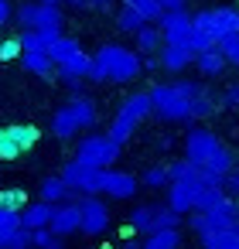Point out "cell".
<instances>
[{"label": "cell", "mask_w": 239, "mask_h": 249, "mask_svg": "<svg viewBox=\"0 0 239 249\" xmlns=\"http://www.w3.org/2000/svg\"><path fill=\"white\" fill-rule=\"evenodd\" d=\"M48 232H52V235H58V239L79 235V201H75V198H72V201H62V205H55Z\"/></svg>", "instance_id": "5bb4252c"}, {"label": "cell", "mask_w": 239, "mask_h": 249, "mask_svg": "<svg viewBox=\"0 0 239 249\" xmlns=\"http://www.w3.org/2000/svg\"><path fill=\"white\" fill-rule=\"evenodd\" d=\"M137 181H140L144 188H150V191H164V188L171 184V181H167V167H164V164H150Z\"/></svg>", "instance_id": "cb8c5ba5"}, {"label": "cell", "mask_w": 239, "mask_h": 249, "mask_svg": "<svg viewBox=\"0 0 239 249\" xmlns=\"http://www.w3.org/2000/svg\"><path fill=\"white\" fill-rule=\"evenodd\" d=\"M140 191V181L130 174V171H120V167H110V171H99V198H113V201H130L137 198Z\"/></svg>", "instance_id": "7c38bea8"}, {"label": "cell", "mask_w": 239, "mask_h": 249, "mask_svg": "<svg viewBox=\"0 0 239 249\" xmlns=\"http://www.w3.org/2000/svg\"><path fill=\"white\" fill-rule=\"evenodd\" d=\"M157 31H161V41H164V45H184V48H188V38H191V14H188V11L164 14V18L157 21Z\"/></svg>", "instance_id": "4fadbf2b"}, {"label": "cell", "mask_w": 239, "mask_h": 249, "mask_svg": "<svg viewBox=\"0 0 239 249\" xmlns=\"http://www.w3.org/2000/svg\"><path fill=\"white\" fill-rule=\"evenodd\" d=\"M52 205H45V201H28L24 205V212H21V229H28V232H38V229H48L52 225Z\"/></svg>", "instance_id": "e0dca14e"}, {"label": "cell", "mask_w": 239, "mask_h": 249, "mask_svg": "<svg viewBox=\"0 0 239 249\" xmlns=\"http://www.w3.org/2000/svg\"><path fill=\"white\" fill-rule=\"evenodd\" d=\"M58 38V31H21V55H48Z\"/></svg>", "instance_id": "2e32d148"}, {"label": "cell", "mask_w": 239, "mask_h": 249, "mask_svg": "<svg viewBox=\"0 0 239 249\" xmlns=\"http://www.w3.org/2000/svg\"><path fill=\"white\" fill-rule=\"evenodd\" d=\"M215 52L225 58V65H239V35H229L215 45Z\"/></svg>", "instance_id": "f1b7e54d"}, {"label": "cell", "mask_w": 239, "mask_h": 249, "mask_svg": "<svg viewBox=\"0 0 239 249\" xmlns=\"http://www.w3.org/2000/svg\"><path fill=\"white\" fill-rule=\"evenodd\" d=\"M113 4V0H89V7H96V11H106Z\"/></svg>", "instance_id": "74e56055"}, {"label": "cell", "mask_w": 239, "mask_h": 249, "mask_svg": "<svg viewBox=\"0 0 239 249\" xmlns=\"http://www.w3.org/2000/svg\"><path fill=\"white\" fill-rule=\"evenodd\" d=\"M21 58H24V72H31V75H38V79L55 75V65H52L48 55H21Z\"/></svg>", "instance_id": "83f0119b"}, {"label": "cell", "mask_w": 239, "mask_h": 249, "mask_svg": "<svg viewBox=\"0 0 239 249\" xmlns=\"http://www.w3.org/2000/svg\"><path fill=\"white\" fill-rule=\"evenodd\" d=\"M11 14H14V7H11V0H0V28H4V24L11 21Z\"/></svg>", "instance_id": "8d00e7d4"}, {"label": "cell", "mask_w": 239, "mask_h": 249, "mask_svg": "<svg viewBox=\"0 0 239 249\" xmlns=\"http://www.w3.org/2000/svg\"><path fill=\"white\" fill-rule=\"evenodd\" d=\"M82 55H86V52L79 48V41H75V38H65V35H62V38L52 45V52H48V58H52V65H55V69L72 65V62H75V58H82Z\"/></svg>", "instance_id": "44dd1931"}, {"label": "cell", "mask_w": 239, "mask_h": 249, "mask_svg": "<svg viewBox=\"0 0 239 249\" xmlns=\"http://www.w3.org/2000/svg\"><path fill=\"white\" fill-rule=\"evenodd\" d=\"M21 58V41L18 38H4L0 41V62H14Z\"/></svg>", "instance_id": "1f68e13d"}, {"label": "cell", "mask_w": 239, "mask_h": 249, "mask_svg": "<svg viewBox=\"0 0 239 249\" xmlns=\"http://www.w3.org/2000/svg\"><path fill=\"white\" fill-rule=\"evenodd\" d=\"M140 249H181V229H161L144 235Z\"/></svg>", "instance_id": "7402d4cb"}, {"label": "cell", "mask_w": 239, "mask_h": 249, "mask_svg": "<svg viewBox=\"0 0 239 249\" xmlns=\"http://www.w3.org/2000/svg\"><path fill=\"white\" fill-rule=\"evenodd\" d=\"M31 242H35V249H65V239L52 235L48 229H38V232H31Z\"/></svg>", "instance_id": "4dcf8cb0"}, {"label": "cell", "mask_w": 239, "mask_h": 249, "mask_svg": "<svg viewBox=\"0 0 239 249\" xmlns=\"http://www.w3.org/2000/svg\"><path fill=\"white\" fill-rule=\"evenodd\" d=\"M178 215L167 208V205H157V201H140L127 212V225L140 235H150V232H161V229H178Z\"/></svg>", "instance_id": "52a82bcc"}, {"label": "cell", "mask_w": 239, "mask_h": 249, "mask_svg": "<svg viewBox=\"0 0 239 249\" xmlns=\"http://www.w3.org/2000/svg\"><path fill=\"white\" fill-rule=\"evenodd\" d=\"M184 4H188V0H157L161 14H174V11H184Z\"/></svg>", "instance_id": "d590c367"}, {"label": "cell", "mask_w": 239, "mask_h": 249, "mask_svg": "<svg viewBox=\"0 0 239 249\" xmlns=\"http://www.w3.org/2000/svg\"><path fill=\"white\" fill-rule=\"evenodd\" d=\"M38 201H45V205H62V201H72V195H69V188L62 184V178L58 174H48V178H41V184H38Z\"/></svg>", "instance_id": "ac0fdd59"}, {"label": "cell", "mask_w": 239, "mask_h": 249, "mask_svg": "<svg viewBox=\"0 0 239 249\" xmlns=\"http://www.w3.org/2000/svg\"><path fill=\"white\" fill-rule=\"evenodd\" d=\"M147 116H150V96H147V92H130V96L120 103V109L113 113V123H110L106 137L123 147V143L133 137V130H137Z\"/></svg>", "instance_id": "5b68a950"}, {"label": "cell", "mask_w": 239, "mask_h": 249, "mask_svg": "<svg viewBox=\"0 0 239 249\" xmlns=\"http://www.w3.org/2000/svg\"><path fill=\"white\" fill-rule=\"evenodd\" d=\"M58 178H62V184L69 188V195H75V201H79V198H96V195H99V171L79 164L75 157L62 164Z\"/></svg>", "instance_id": "9c48e42d"}, {"label": "cell", "mask_w": 239, "mask_h": 249, "mask_svg": "<svg viewBox=\"0 0 239 249\" xmlns=\"http://www.w3.org/2000/svg\"><path fill=\"white\" fill-rule=\"evenodd\" d=\"M116 28H120L123 35H137L140 28H147V21H144L137 11H130V7H120V11H116Z\"/></svg>", "instance_id": "4316f807"}, {"label": "cell", "mask_w": 239, "mask_h": 249, "mask_svg": "<svg viewBox=\"0 0 239 249\" xmlns=\"http://www.w3.org/2000/svg\"><path fill=\"white\" fill-rule=\"evenodd\" d=\"M219 99H222V106H229V109H239V82H236V86H229V89H225Z\"/></svg>", "instance_id": "e575fe53"}, {"label": "cell", "mask_w": 239, "mask_h": 249, "mask_svg": "<svg viewBox=\"0 0 239 249\" xmlns=\"http://www.w3.org/2000/svg\"><path fill=\"white\" fill-rule=\"evenodd\" d=\"M222 191H225V198H239V167H232L229 174H225V181H222Z\"/></svg>", "instance_id": "836d02e7"}, {"label": "cell", "mask_w": 239, "mask_h": 249, "mask_svg": "<svg viewBox=\"0 0 239 249\" xmlns=\"http://www.w3.org/2000/svg\"><path fill=\"white\" fill-rule=\"evenodd\" d=\"M236 167H239V160H236Z\"/></svg>", "instance_id": "60d3db41"}, {"label": "cell", "mask_w": 239, "mask_h": 249, "mask_svg": "<svg viewBox=\"0 0 239 249\" xmlns=\"http://www.w3.org/2000/svg\"><path fill=\"white\" fill-rule=\"evenodd\" d=\"M38 4H45V7H58V4H65V0H38Z\"/></svg>", "instance_id": "f35d334b"}, {"label": "cell", "mask_w": 239, "mask_h": 249, "mask_svg": "<svg viewBox=\"0 0 239 249\" xmlns=\"http://www.w3.org/2000/svg\"><path fill=\"white\" fill-rule=\"evenodd\" d=\"M205 92L202 82H157L154 89H147L150 96V116L164 120V123H191V103Z\"/></svg>", "instance_id": "7a4b0ae2"}, {"label": "cell", "mask_w": 239, "mask_h": 249, "mask_svg": "<svg viewBox=\"0 0 239 249\" xmlns=\"http://www.w3.org/2000/svg\"><path fill=\"white\" fill-rule=\"evenodd\" d=\"M120 249H137V246H120Z\"/></svg>", "instance_id": "ab89813d"}, {"label": "cell", "mask_w": 239, "mask_h": 249, "mask_svg": "<svg viewBox=\"0 0 239 249\" xmlns=\"http://www.w3.org/2000/svg\"><path fill=\"white\" fill-rule=\"evenodd\" d=\"M198 246H202V249H239V222L229 225V229L198 235Z\"/></svg>", "instance_id": "d6986e66"}, {"label": "cell", "mask_w": 239, "mask_h": 249, "mask_svg": "<svg viewBox=\"0 0 239 249\" xmlns=\"http://www.w3.org/2000/svg\"><path fill=\"white\" fill-rule=\"evenodd\" d=\"M21 232V212H11V208H0V249L7 246V239Z\"/></svg>", "instance_id": "d4e9b609"}, {"label": "cell", "mask_w": 239, "mask_h": 249, "mask_svg": "<svg viewBox=\"0 0 239 249\" xmlns=\"http://www.w3.org/2000/svg\"><path fill=\"white\" fill-rule=\"evenodd\" d=\"M4 249H35V242H31V232H28V229L14 232V235L7 239V246H4Z\"/></svg>", "instance_id": "d6a6232c"}, {"label": "cell", "mask_w": 239, "mask_h": 249, "mask_svg": "<svg viewBox=\"0 0 239 249\" xmlns=\"http://www.w3.org/2000/svg\"><path fill=\"white\" fill-rule=\"evenodd\" d=\"M75 160L92 171H110L120 160V143H113L106 133H86L75 147Z\"/></svg>", "instance_id": "8992f818"}, {"label": "cell", "mask_w": 239, "mask_h": 249, "mask_svg": "<svg viewBox=\"0 0 239 249\" xmlns=\"http://www.w3.org/2000/svg\"><path fill=\"white\" fill-rule=\"evenodd\" d=\"M38 140H41V130L31 126V123H11V126H0V160H14V157L28 154Z\"/></svg>", "instance_id": "ba28073f"}, {"label": "cell", "mask_w": 239, "mask_h": 249, "mask_svg": "<svg viewBox=\"0 0 239 249\" xmlns=\"http://www.w3.org/2000/svg\"><path fill=\"white\" fill-rule=\"evenodd\" d=\"M157 65H161L164 72H184L188 65H195V55H191V48H184V45H161Z\"/></svg>", "instance_id": "9a60e30c"}, {"label": "cell", "mask_w": 239, "mask_h": 249, "mask_svg": "<svg viewBox=\"0 0 239 249\" xmlns=\"http://www.w3.org/2000/svg\"><path fill=\"white\" fill-rule=\"evenodd\" d=\"M123 7H130V11H137L147 24H157L164 14H161V7H157V0H123Z\"/></svg>", "instance_id": "484cf974"}, {"label": "cell", "mask_w": 239, "mask_h": 249, "mask_svg": "<svg viewBox=\"0 0 239 249\" xmlns=\"http://www.w3.org/2000/svg\"><path fill=\"white\" fill-rule=\"evenodd\" d=\"M14 18H18L21 31H58V35H62V21H65L58 7H45V4H38V0L21 4Z\"/></svg>", "instance_id": "8fae6325"}, {"label": "cell", "mask_w": 239, "mask_h": 249, "mask_svg": "<svg viewBox=\"0 0 239 249\" xmlns=\"http://www.w3.org/2000/svg\"><path fill=\"white\" fill-rule=\"evenodd\" d=\"M92 65H89V82H113V86H127L133 82L137 75H144L140 69V55L127 45H113V41H103L96 48V55H89Z\"/></svg>", "instance_id": "6da1fadb"}, {"label": "cell", "mask_w": 239, "mask_h": 249, "mask_svg": "<svg viewBox=\"0 0 239 249\" xmlns=\"http://www.w3.org/2000/svg\"><path fill=\"white\" fill-rule=\"evenodd\" d=\"M28 198L21 188H7V191H0V208H11V212H24Z\"/></svg>", "instance_id": "f546056e"}, {"label": "cell", "mask_w": 239, "mask_h": 249, "mask_svg": "<svg viewBox=\"0 0 239 249\" xmlns=\"http://www.w3.org/2000/svg\"><path fill=\"white\" fill-rule=\"evenodd\" d=\"M195 69L202 72V79H219L229 65L219 52H205V55H195Z\"/></svg>", "instance_id": "603a6c76"}, {"label": "cell", "mask_w": 239, "mask_h": 249, "mask_svg": "<svg viewBox=\"0 0 239 249\" xmlns=\"http://www.w3.org/2000/svg\"><path fill=\"white\" fill-rule=\"evenodd\" d=\"M89 126H96V103L82 92H72V99L52 113V133L58 140H72V137L86 133Z\"/></svg>", "instance_id": "277c9868"}, {"label": "cell", "mask_w": 239, "mask_h": 249, "mask_svg": "<svg viewBox=\"0 0 239 249\" xmlns=\"http://www.w3.org/2000/svg\"><path fill=\"white\" fill-rule=\"evenodd\" d=\"M161 31H157V24H147V28H140L137 35H133V52L140 55V58H154L157 52H161Z\"/></svg>", "instance_id": "ffe728a7"}, {"label": "cell", "mask_w": 239, "mask_h": 249, "mask_svg": "<svg viewBox=\"0 0 239 249\" xmlns=\"http://www.w3.org/2000/svg\"><path fill=\"white\" fill-rule=\"evenodd\" d=\"M113 225V212L106 205V198H79V232L96 239V235H106Z\"/></svg>", "instance_id": "30bf717a"}, {"label": "cell", "mask_w": 239, "mask_h": 249, "mask_svg": "<svg viewBox=\"0 0 239 249\" xmlns=\"http://www.w3.org/2000/svg\"><path fill=\"white\" fill-rule=\"evenodd\" d=\"M184 160L195 164V167L205 171V174L222 178V181H225V174L236 167V154H232L212 130H205V126L188 130V137H184Z\"/></svg>", "instance_id": "3957f363"}]
</instances>
